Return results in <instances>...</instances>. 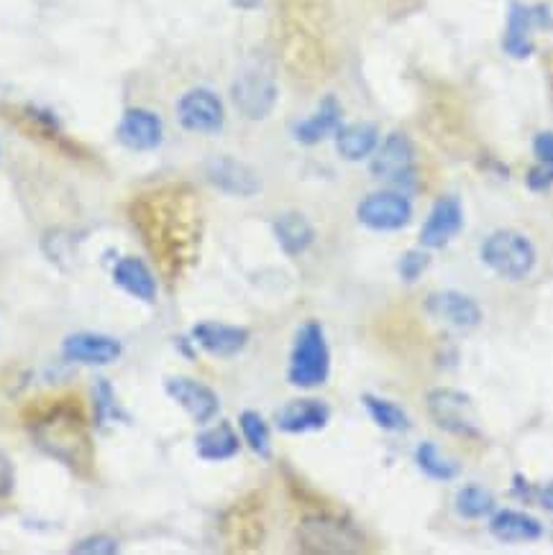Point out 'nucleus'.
Returning <instances> with one entry per match:
<instances>
[{
	"mask_svg": "<svg viewBox=\"0 0 553 555\" xmlns=\"http://www.w3.org/2000/svg\"><path fill=\"white\" fill-rule=\"evenodd\" d=\"M31 438L39 451L60 461L75 474H90L92 440L80 410L73 402H56L54 408L31 420Z\"/></svg>",
	"mask_w": 553,
	"mask_h": 555,
	"instance_id": "obj_1",
	"label": "nucleus"
},
{
	"mask_svg": "<svg viewBox=\"0 0 553 555\" xmlns=\"http://www.w3.org/2000/svg\"><path fill=\"white\" fill-rule=\"evenodd\" d=\"M331 351L321 323H305L297 331L293 353H290L287 382L297 389H316L329 382Z\"/></svg>",
	"mask_w": 553,
	"mask_h": 555,
	"instance_id": "obj_2",
	"label": "nucleus"
},
{
	"mask_svg": "<svg viewBox=\"0 0 553 555\" xmlns=\"http://www.w3.org/2000/svg\"><path fill=\"white\" fill-rule=\"evenodd\" d=\"M536 246L517 231H494L481 244V261L502 280L523 282L536 269Z\"/></svg>",
	"mask_w": 553,
	"mask_h": 555,
	"instance_id": "obj_3",
	"label": "nucleus"
},
{
	"mask_svg": "<svg viewBox=\"0 0 553 555\" xmlns=\"http://www.w3.org/2000/svg\"><path fill=\"white\" fill-rule=\"evenodd\" d=\"M297 540L303 551L310 553H357L364 545V538L351 525L331 517L305 519L297 530Z\"/></svg>",
	"mask_w": 553,
	"mask_h": 555,
	"instance_id": "obj_4",
	"label": "nucleus"
},
{
	"mask_svg": "<svg viewBox=\"0 0 553 555\" xmlns=\"http://www.w3.org/2000/svg\"><path fill=\"white\" fill-rule=\"evenodd\" d=\"M231 98L241 116L252 120L267 118L269 113L274 111V103H276L274 77L261 67L244 69V73L236 77V82H233Z\"/></svg>",
	"mask_w": 553,
	"mask_h": 555,
	"instance_id": "obj_5",
	"label": "nucleus"
},
{
	"mask_svg": "<svg viewBox=\"0 0 553 555\" xmlns=\"http://www.w3.org/2000/svg\"><path fill=\"white\" fill-rule=\"evenodd\" d=\"M357 218L361 225L369 228V231H400V228H406L410 223V218H413V205H410L408 197L400 195V192H372V195H366L364 201L359 203Z\"/></svg>",
	"mask_w": 553,
	"mask_h": 555,
	"instance_id": "obj_6",
	"label": "nucleus"
},
{
	"mask_svg": "<svg viewBox=\"0 0 553 555\" xmlns=\"http://www.w3.org/2000/svg\"><path fill=\"white\" fill-rule=\"evenodd\" d=\"M428 412L434 415L438 428H443L451 436L461 438H474L479 436L477 428V415H474V408L470 397L459 389H434L428 395Z\"/></svg>",
	"mask_w": 553,
	"mask_h": 555,
	"instance_id": "obj_7",
	"label": "nucleus"
},
{
	"mask_svg": "<svg viewBox=\"0 0 553 555\" xmlns=\"http://www.w3.org/2000/svg\"><path fill=\"white\" fill-rule=\"evenodd\" d=\"M177 120H180L184 131L218 133L226 120L221 98L208 88L188 90L177 103Z\"/></svg>",
	"mask_w": 553,
	"mask_h": 555,
	"instance_id": "obj_8",
	"label": "nucleus"
},
{
	"mask_svg": "<svg viewBox=\"0 0 553 555\" xmlns=\"http://www.w3.org/2000/svg\"><path fill=\"white\" fill-rule=\"evenodd\" d=\"M413 165H415V152L413 141H410L406 133H389V137L377 144L372 154V175L382 182L393 184H406L413 177Z\"/></svg>",
	"mask_w": 553,
	"mask_h": 555,
	"instance_id": "obj_9",
	"label": "nucleus"
},
{
	"mask_svg": "<svg viewBox=\"0 0 553 555\" xmlns=\"http://www.w3.org/2000/svg\"><path fill=\"white\" fill-rule=\"evenodd\" d=\"M165 389L197 425H208L221 412V402H218L216 391L208 384L190 379V376H169Z\"/></svg>",
	"mask_w": 553,
	"mask_h": 555,
	"instance_id": "obj_10",
	"label": "nucleus"
},
{
	"mask_svg": "<svg viewBox=\"0 0 553 555\" xmlns=\"http://www.w3.org/2000/svg\"><path fill=\"white\" fill-rule=\"evenodd\" d=\"M124 353L118 338L105 336V333H73L62 344V356L69 364L80 366H108L116 364Z\"/></svg>",
	"mask_w": 553,
	"mask_h": 555,
	"instance_id": "obj_11",
	"label": "nucleus"
},
{
	"mask_svg": "<svg viewBox=\"0 0 553 555\" xmlns=\"http://www.w3.org/2000/svg\"><path fill=\"white\" fill-rule=\"evenodd\" d=\"M116 139L131 152H154L165 139V128L157 113L144 108H131L124 113L116 128Z\"/></svg>",
	"mask_w": 553,
	"mask_h": 555,
	"instance_id": "obj_12",
	"label": "nucleus"
},
{
	"mask_svg": "<svg viewBox=\"0 0 553 555\" xmlns=\"http://www.w3.org/2000/svg\"><path fill=\"white\" fill-rule=\"evenodd\" d=\"M252 333L249 328H241V325H229V323H213V320H205V323H197L193 328V344L201 346L205 353L218 356V359H231L244 351L249 346Z\"/></svg>",
	"mask_w": 553,
	"mask_h": 555,
	"instance_id": "obj_13",
	"label": "nucleus"
},
{
	"mask_svg": "<svg viewBox=\"0 0 553 555\" xmlns=\"http://www.w3.org/2000/svg\"><path fill=\"white\" fill-rule=\"evenodd\" d=\"M425 310L449 328L470 331L481 323L479 302L472 300L470 295H461V292H436L425 300Z\"/></svg>",
	"mask_w": 553,
	"mask_h": 555,
	"instance_id": "obj_14",
	"label": "nucleus"
},
{
	"mask_svg": "<svg viewBox=\"0 0 553 555\" xmlns=\"http://www.w3.org/2000/svg\"><path fill=\"white\" fill-rule=\"evenodd\" d=\"M461 225H464L461 203L456 197H441L421 228V244L425 248H443L451 238H456Z\"/></svg>",
	"mask_w": 553,
	"mask_h": 555,
	"instance_id": "obj_15",
	"label": "nucleus"
},
{
	"mask_svg": "<svg viewBox=\"0 0 553 555\" xmlns=\"http://www.w3.org/2000/svg\"><path fill=\"white\" fill-rule=\"evenodd\" d=\"M331 420V408L323 400H293L276 412V428L287 436L323 430Z\"/></svg>",
	"mask_w": 553,
	"mask_h": 555,
	"instance_id": "obj_16",
	"label": "nucleus"
},
{
	"mask_svg": "<svg viewBox=\"0 0 553 555\" xmlns=\"http://www.w3.org/2000/svg\"><path fill=\"white\" fill-rule=\"evenodd\" d=\"M208 180L216 184L218 190L229 192L233 197H252L261 190V180L257 172H254L252 167L231 159V156H221V159L210 162Z\"/></svg>",
	"mask_w": 553,
	"mask_h": 555,
	"instance_id": "obj_17",
	"label": "nucleus"
},
{
	"mask_svg": "<svg viewBox=\"0 0 553 555\" xmlns=\"http://www.w3.org/2000/svg\"><path fill=\"white\" fill-rule=\"evenodd\" d=\"M113 282L126 295H131L139 302H154L157 300V280H154L152 269L146 267L144 259L139 256H124L113 267Z\"/></svg>",
	"mask_w": 553,
	"mask_h": 555,
	"instance_id": "obj_18",
	"label": "nucleus"
},
{
	"mask_svg": "<svg viewBox=\"0 0 553 555\" xmlns=\"http://www.w3.org/2000/svg\"><path fill=\"white\" fill-rule=\"evenodd\" d=\"M489 532L502 543H536L543 538V525L536 517L517 509H500L489 519Z\"/></svg>",
	"mask_w": 553,
	"mask_h": 555,
	"instance_id": "obj_19",
	"label": "nucleus"
},
{
	"mask_svg": "<svg viewBox=\"0 0 553 555\" xmlns=\"http://www.w3.org/2000/svg\"><path fill=\"white\" fill-rule=\"evenodd\" d=\"M338 128H342V105H338L336 98H325V101L318 105L313 116L300 120L293 133L300 144L313 146V144H321L323 139L336 137Z\"/></svg>",
	"mask_w": 553,
	"mask_h": 555,
	"instance_id": "obj_20",
	"label": "nucleus"
},
{
	"mask_svg": "<svg viewBox=\"0 0 553 555\" xmlns=\"http://www.w3.org/2000/svg\"><path fill=\"white\" fill-rule=\"evenodd\" d=\"M543 11L528 9V5L513 3L507 16V31H505V52L517 60H526L533 54V41H530V31L538 26Z\"/></svg>",
	"mask_w": 553,
	"mask_h": 555,
	"instance_id": "obj_21",
	"label": "nucleus"
},
{
	"mask_svg": "<svg viewBox=\"0 0 553 555\" xmlns=\"http://www.w3.org/2000/svg\"><path fill=\"white\" fill-rule=\"evenodd\" d=\"M272 231L276 244L282 246V251L287 256H300L303 251H308L316 238L313 225H310V220L305 218L303 212H282V216L274 220Z\"/></svg>",
	"mask_w": 553,
	"mask_h": 555,
	"instance_id": "obj_22",
	"label": "nucleus"
},
{
	"mask_svg": "<svg viewBox=\"0 0 553 555\" xmlns=\"http://www.w3.org/2000/svg\"><path fill=\"white\" fill-rule=\"evenodd\" d=\"M239 451L241 440L229 423L213 425V428L203 430L201 436L195 438V453L201 455L203 461H210V464H221V461L236 459Z\"/></svg>",
	"mask_w": 553,
	"mask_h": 555,
	"instance_id": "obj_23",
	"label": "nucleus"
},
{
	"mask_svg": "<svg viewBox=\"0 0 553 555\" xmlns=\"http://www.w3.org/2000/svg\"><path fill=\"white\" fill-rule=\"evenodd\" d=\"M380 144V131L374 124H349L336 131V152L346 162H361L374 154Z\"/></svg>",
	"mask_w": 553,
	"mask_h": 555,
	"instance_id": "obj_24",
	"label": "nucleus"
},
{
	"mask_svg": "<svg viewBox=\"0 0 553 555\" xmlns=\"http://www.w3.org/2000/svg\"><path fill=\"white\" fill-rule=\"evenodd\" d=\"M361 404H364L366 415L372 417V423L382 430L389 433H406L410 430V417L406 415V410L400 404L385 400V397L377 395H364L361 397Z\"/></svg>",
	"mask_w": 553,
	"mask_h": 555,
	"instance_id": "obj_25",
	"label": "nucleus"
},
{
	"mask_svg": "<svg viewBox=\"0 0 553 555\" xmlns=\"http://www.w3.org/2000/svg\"><path fill=\"white\" fill-rule=\"evenodd\" d=\"M415 461H417V466H421V472L436 481H451L461 474V466L456 464V461L446 459V455L441 453V448H438L436 443L417 446Z\"/></svg>",
	"mask_w": 553,
	"mask_h": 555,
	"instance_id": "obj_26",
	"label": "nucleus"
},
{
	"mask_svg": "<svg viewBox=\"0 0 553 555\" xmlns=\"http://www.w3.org/2000/svg\"><path fill=\"white\" fill-rule=\"evenodd\" d=\"M241 425V436H244L246 443L259 459H269L272 455V436H269V425L267 420L254 410H244L239 417Z\"/></svg>",
	"mask_w": 553,
	"mask_h": 555,
	"instance_id": "obj_27",
	"label": "nucleus"
},
{
	"mask_svg": "<svg viewBox=\"0 0 553 555\" xmlns=\"http://www.w3.org/2000/svg\"><path fill=\"white\" fill-rule=\"evenodd\" d=\"M456 512L464 519H481L494 512V496L485 487L470 483L456 494Z\"/></svg>",
	"mask_w": 553,
	"mask_h": 555,
	"instance_id": "obj_28",
	"label": "nucleus"
},
{
	"mask_svg": "<svg viewBox=\"0 0 553 555\" xmlns=\"http://www.w3.org/2000/svg\"><path fill=\"white\" fill-rule=\"evenodd\" d=\"M95 425L98 428H111V425H118L120 420H126L124 410H120V402L113 391L111 382L98 379L95 382Z\"/></svg>",
	"mask_w": 553,
	"mask_h": 555,
	"instance_id": "obj_29",
	"label": "nucleus"
},
{
	"mask_svg": "<svg viewBox=\"0 0 553 555\" xmlns=\"http://www.w3.org/2000/svg\"><path fill=\"white\" fill-rule=\"evenodd\" d=\"M120 551L118 540L113 535H105V532H98V535H88L77 540L73 545V553L77 555H116Z\"/></svg>",
	"mask_w": 553,
	"mask_h": 555,
	"instance_id": "obj_30",
	"label": "nucleus"
},
{
	"mask_svg": "<svg viewBox=\"0 0 553 555\" xmlns=\"http://www.w3.org/2000/svg\"><path fill=\"white\" fill-rule=\"evenodd\" d=\"M428 264H430V259H428V254H425V251H408L400 261L402 280L415 282L417 276H421L425 269H428Z\"/></svg>",
	"mask_w": 553,
	"mask_h": 555,
	"instance_id": "obj_31",
	"label": "nucleus"
},
{
	"mask_svg": "<svg viewBox=\"0 0 553 555\" xmlns=\"http://www.w3.org/2000/svg\"><path fill=\"white\" fill-rule=\"evenodd\" d=\"M13 489H16V468H13L9 455L0 451V500L11 496Z\"/></svg>",
	"mask_w": 553,
	"mask_h": 555,
	"instance_id": "obj_32",
	"label": "nucleus"
},
{
	"mask_svg": "<svg viewBox=\"0 0 553 555\" xmlns=\"http://www.w3.org/2000/svg\"><path fill=\"white\" fill-rule=\"evenodd\" d=\"M533 152L538 159H541V165L553 167V131L538 133L533 139Z\"/></svg>",
	"mask_w": 553,
	"mask_h": 555,
	"instance_id": "obj_33",
	"label": "nucleus"
},
{
	"mask_svg": "<svg viewBox=\"0 0 553 555\" xmlns=\"http://www.w3.org/2000/svg\"><path fill=\"white\" fill-rule=\"evenodd\" d=\"M553 184V167L541 165L528 175V188L530 190H549Z\"/></svg>",
	"mask_w": 553,
	"mask_h": 555,
	"instance_id": "obj_34",
	"label": "nucleus"
},
{
	"mask_svg": "<svg viewBox=\"0 0 553 555\" xmlns=\"http://www.w3.org/2000/svg\"><path fill=\"white\" fill-rule=\"evenodd\" d=\"M533 494L538 496V504H541L545 512H553V479L545 481L543 487H538Z\"/></svg>",
	"mask_w": 553,
	"mask_h": 555,
	"instance_id": "obj_35",
	"label": "nucleus"
},
{
	"mask_svg": "<svg viewBox=\"0 0 553 555\" xmlns=\"http://www.w3.org/2000/svg\"><path fill=\"white\" fill-rule=\"evenodd\" d=\"M233 3H236L239 9H257L261 0H233Z\"/></svg>",
	"mask_w": 553,
	"mask_h": 555,
	"instance_id": "obj_36",
	"label": "nucleus"
}]
</instances>
